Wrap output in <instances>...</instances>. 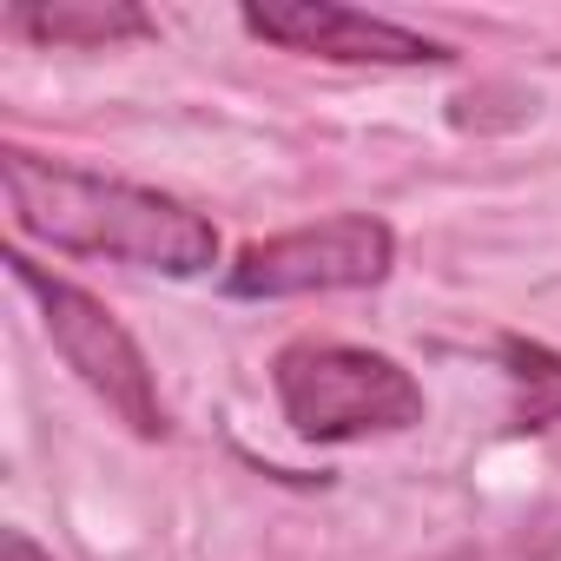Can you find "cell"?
Here are the masks:
<instances>
[{"label": "cell", "instance_id": "6da1fadb", "mask_svg": "<svg viewBox=\"0 0 561 561\" xmlns=\"http://www.w3.org/2000/svg\"><path fill=\"white\" fill-rule=\"evenodd\" d=\"M0 179H8L14 231L54 244L67 257H113V264H139V271H165V277H198L218 264L211 218H198L192 205H179L165 192L100 179L80 165H54L21 146L0 152Z\"/></svg>", "mask_w": 561, "mask_h": 561}, {"label": "cell", "instance_id": "7a4b0ae2", "mask_svg": "<svg viewBox=\"0 0 561 561\" xmlns=\"http://www.w3.org/2000/svg\"><path fill=\"white\" fill-rule=\"evenodd\" d=\"M285 423L305 443H357V436H390L423 423V383L357 344H291L271 370Z\"/></svg>", "mask_w": 561, "mask_h": 561}, {"label": "cell", "instance_id": "3957f363", "mask_svg": "<svg viewBox=\"0 0 561 561\" xmlns=\"http://www.w3.org/2000/svg\"><path fill=\"white\" fill-rule=\"evenodd\" d=\"M8 277L41 305V324L60 351V364L133 430V436H159L165 430V403H159V383H152V364L146 351L133 344V331L80 285H67V277L41 271L27 251H8Z\"/></svg>", "mask_w": 561, "mask_h": 561}, {"label": "cell", "instance_id": "277c9868", "mask_svg": "<svg viewBox=\"0 0 561 561\" xmlns=\"http://www.w3.org/2000/svg\"><path fill=\"white\" fill-rule=\"evenodd\" d=\"M397 257V238L370 211H344L324 225H298L238 251L225 271L231 298H311V291H364L383 285V271Z\"/></svg>", "mask_w": 561, "mask_h": 561}, {"label": "cell", "instance_id": "5b68a950", "mask_svg": "<svg viewBox=\"0 0 561 561\" xmlns=\"http://www.w3.org/2000/svg\"><path fill=\"white\" fill-rule=\"evenodd\" d=\"M244 34L285 47V54L337 60V67H436V60H449L443 41L410 34L377 14H357V8H337V0H264V8H244Z\"/></svg>", "mask_w": 561, "mask_h": 561}, {"label": "cell", "instance_id": "8992f818", "mask_svg": "<svg viewBox=\"0 0 561 561\" xmlns=\"http://www.w3.org/2000/svg\"><path fill=\"white\" fill-rule=\"evenodd\" d=\"M8 27L41 41V47H113V41L152 34V21L139 8H126V0H54V8H14Z\"/></svg>", "mask_w": 561, "mask_h": 561}, {"label": "cell", "instance_id": "52a82bcc", "mask_svg": "<svg viewBox=\"0 0 561 561\" xmlns=\"http://www.w3.org/2000/svg\"><path fill=\"white\" fill-rule=\"evenodd\" d=\"M502 364L515 383V423L522 430H554L561 423V357L528 344V337H502Z\"/></svg>", "mask_w": 561, "mask_h": 561}, {"label": "cell", "instance_id": "ba28073f", "mask_svg": "<svg viewBox=\"0 0 561 561\" xmlns=\"http://www.w3.org/2000/svg\"><path fill=\"white\" fill-rule=\"evenodd\" d=\"M0 561H47V554H41L21 528H8V535H0Z\"/></svg>", "mask_w": 561, "mask_h": 561}]
</instances>
